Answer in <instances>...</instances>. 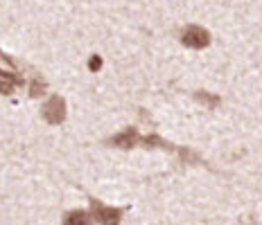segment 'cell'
<instances>
[{"instance_id":"6da1fadb","label":"cell","mask_w":262,"mask_h":225,"mask_svg":"<svg viewBox=\"0 0 262 225\" xmlns=\"http://www.w3.org/2000/svg\"><path fill=\"white\" fill-rule=\"evenodd\" d=\"M91 216L93 221L102 223V225H118L122 218V210L120 207H108L104 203L91 198Z\"/></svg>"},{"instance_id":"7a4b0ae2","label":"cell","mask_w":262,"mask_h":225,"mask_svg":"<svg viewBox=\"0 0 262 225\" xmlns=\"http://www.w3.org/2000/svg\"><path fill=\"white\" fill-rule=\"evenodd\" d=\"M181 41H183V45L194 47V50H201V47H206L210 43V34L204 30V27L190 25V27H185V30H183Z\"/></svg>"},{"instance_id":"3957f363","label":"cell","mask_w":262,"mask_h":225,"mask_svg":"<svg viewBox=\"0 0 262 225\" xmlns=\"http://www.w3.org/2000/svg\"><path fill=\"white\" fill-rule=\"evenodd\" d=\"M66 117V102L59 95H52L43 106V119L50 124H59Z\"/></svg>"},{"instance_id":"277c9868","label":"cell","mask_w":262,"mask_h":225,"mask_svg":"<svg viewBox=\"0 0 262 225\" xmlns=\"http://www.w3.org/2000/svg\"><path fill=\"white\" fill-rule=\"evenodd\" d=\"M138 140H140L138 133H136L134 129H127V131H122V133H118L116 138L108 140V144H116L120 149H131V146L138 144Z\"/></svg>"},{"instance_id":"5b68a950","label":"cell","mask_w":262,"mask_h":225,"mask_svg":"<svg viewBox=\"0 0 262 225\" xmlns=\"http://www.w3.org/2000/svg\"><path fill=\"white\" fill-rule=\"evenodd\" d=\"M95 221H93V216H91V212H86V210H73V212H68L63 216V221L61 225H93Z\"/></svg>"},{"instance_id":"8992f818","label":"cell","mask_w":262,"mask_h":225,"mask_svg":"<svg viewBox=\"0 0 262 225\" xmlns=\"http://www.w3.org/2000/svg\"><path fill=\"white\" fill-rule=\"evenodd\" d=\"M196 99L204 102V104H208V106H217V104H220V97H215V95H206V92H196Z\"/></svg>"},{"instance_id":"52a82bcc","label":"cell","mask_w":262,"mask_h":225,"mask_svg":"<svg viewBox=\"0 0 262 225\" xmlns=\"http://www.w3.org/2000/svg\"><path fill=\"white\" fill-rule=\"evenodd\" d=\"M89 65H91V70H97V68H100V65H102V61H100V57H93Z\"/></svg>"}]
</instances>
